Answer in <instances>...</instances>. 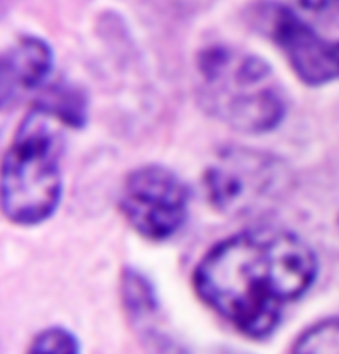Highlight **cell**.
Here are the masks:
<instances>
[{"instance_id":"cell-1","label":"cell","mask_w":339,"mask_h":354,"mask_svg":"<svg viewBox=\"0 0 339 354\" xmlns=\"http://www.w3.org/2000/svg\"><path fill=\"white\" fill-rule=\"evenodd\" d=\"M318 265L306 243L290 232L255 229L223 240L196 270L199 297L248 338L277 330L291 301L313 285Z\"/></svg>"},{"instance_id":"cell-2","label":"cell","mask_w":339,"mask_h":354,"mask_svg":"<svg viewBox=\"0 0 339 354\" xmlns=\"http://www.w3.org/2000/svg\"><path fill=\"white\" fill-rule=\"evenodd\" d=\"M199 98L219 121L244 133H266L285 116V96L264 60L228 46L199 57Z\"/></svg>"},{"instance_id":"cell-3","label":"cell","mask_w":339,"mask_h":354,"mask_svg":"<svg viewBox=\"0 0 339 354\" xmlns=\"http://www.w3.org/2000/svg\"><path fill=\"white\" fill-rule=\"evenodd\" d=\"M53 116L35 109L17 129L2 164V209L10 222L37 225L62 197L63 138Z\"/></svg>"},{"instance_id":"cell-4","label":"cell","mask_w":339,"mask_h":354,"mask_svg":"<svg viewBox=\"0 0 339 354\" xmlns=\"http://www.w3.org/2000/svg\"><path fill=\"white\" fill-rule=\"evenodd\" d=\"M290 187V171L275 156L252 149L223 151L205 172L210 204L230 217H250L273 207Z\"/></svg>"},{"instance_id":"cell-5","label":"cell","mask_w":339,"mask_h":354,"mask_svg":"<svg viewBox=\"0 0 339 354\" xmlns=\"http://www.w3.org/2000/svg\"><path fill=\"white\" fill-rule=\"evenodd\" d=\"M189 194L182 180L163 166H143L126 177L120 207L131 227L151 240H166L187 216Z\"/></svg>"},{"instance_id":"cell-6","label":"cell","mask_w":339,"mask_h":354,"mask_svg":"<svg viewBox=\"0 0 339 354\" xmlns=\"http://www.w3.org/2000/svg\"><path fill=\"white\" fill-rule=\"evenodd\" d=\"M257 19L304 83L318 86L339 80V40L321 39L290 8L277 3L262 7Z\"/></svg>"},{"instance_id":"cell-7","label":"cell","mask_w":339,"mask_h":354,"mask_svg":"<svg viewBox=\"0 0 339 354\" xmlns=\"http://www.w3.org/2000/svg\"><path fill=\"white\" fill-rule=\"evenodd\" d=\"M52 50L44 40L27 37L12 45L2 60L3 106L40 88L52 70Z\"/></svg>"},{"instance_id":"cell-8","label":"cell","mask_w":339,"mask_h":354,"mask_svg":"<svg viewBox=\"0 0 339 354\" xmlns=\"http://www.w3.org/2000/svg\"><path fill=\"white\" fill-rule=\"evenodd\" d=\"M291 354H339V318L308 328L296 339Z\"/></svg>"},{"instance_id":"cell-9","label":"cell","mask_w":339,"mask_h":354,"mask_svg":"<svg viewBox=\"0 0 339 354\" xmlns=\"http://www.w3.org/2000/svg\"><path fill=\"white\" fill-rule=\"evenodd\" d=\"M27 354H80V344L65 328H48L32 341Z\"/></svg>"},{"instance_id":"cell-10","label":"cell","mask_w":339,"mask_h":354,"mask_svg":"<svg viewBox=\"0 0 339 354\" xmlns=\"http://www.w3.org/2000/svg\"><path fill=\"white\" fill-rule=\"evenodd\" d=\"M298 7L304 8V10H323V8L333 6L336 0H293Z\"/></svg>"}]
</instances>
